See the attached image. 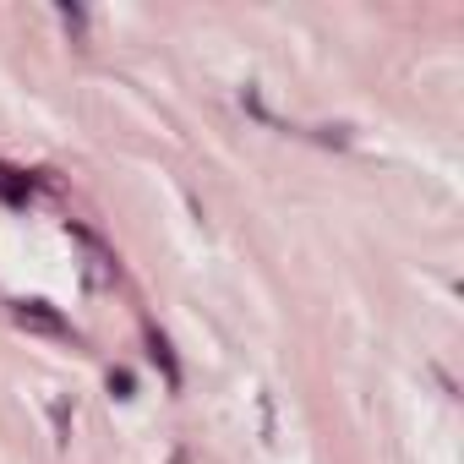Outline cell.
<instances>
[{
    "label": "cell",
    "mask_w": 464,
    "mask_h": 464,
    "mask_svg": "<svg viewBox=\"0 0 464 464\" xmlns=\"http://www.w3.org/2000/svg\"><path fill=\"white\" fill-rule=\"evenodd\" d=\"M12 323L28 328V334H44V339H77L72 323H66L50 301H12Z\"/></svg>",
    "instance_id": "6da1fadb"
},
{
    "label": "cell",
    "mask_w": 464,
    "mask_h": 464,
    "mask_svg": "<svg viewBox=\"0 0 464 464\" xmlns=\"http://www.w3.org/2000/svg\"><path fill=\"white\" fill-rule=\"evenodd\" d=\"M28 197H34V175L0 164V202H28Z\"/></svg>",
    "instance_id": "7a4b0ae2"
},
{
    "label": "cell",
    "mask_w": 464,
    "mask_h": 464,
    "mask_svg": "<svg viewBox=\"0 0 464 464\" xmlns=\"http://www.w3.org/2000/svg\"><path fill=\"white\" fill-rule=\"evenodd\" d=\"M148 355L164 366V377H169V388H175V382H180V366H175V355H169V339H164L159 328H148Z\"/></svg>",
    "instance_id": "3957f363"
}]
</instances>
